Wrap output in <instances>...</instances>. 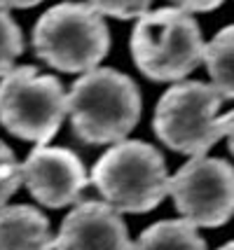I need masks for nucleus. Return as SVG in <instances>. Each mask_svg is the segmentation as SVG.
Listing matches in <instances>:
<instances>
[{"instance_id":"1","label":"nucleus","mask_w":234,"mask_h":250,"mask_svg":"<svg viewBox=\"0 0 234 250\" xmlns=\"http://www.w3.org/2000/svg\"><path fill=\"white\" fill-rule=\"evenodd\" d=\"M73 133L87 145L124 141L141 117V91L115 68H91L66 94Z\"/></svg>"},{"instance_id":"2","label":"nucleus","mask_w":234,"mask_h":250,"mask_svg":"<svg viewBox=\"0 0 234 250\" xmlns=\"http://www.w3.org/2000/svg\"><path fill=\"white\" fill-rule=\"evenodd\" d=\"M199 23L180 7H162L138 17L131 31V59L155 82H180L204 59Z\"/></svg>"},{"instance_id":"3","label":"nucleus","mask_w":234,"mask_h":250,"mask_svg":"<svg viewBox=\"0 0 234 250\" xmlns=\"http://www.w3.org/2000/svg\"><path fill=\"white\" fill-rule=\"evenodd\" d=\"M91 183L120 213H148L169 194L164 157L143 141H120L91 168Z\"/></svg>"},{"instance_id":"4","label":"nucleus","mask_w":234,"mask_h":250,"mask_svg":"<svg viewBox=\"0 0 234 250\" xmlns=\"http://www.w3.org/2000/svg\"><path fill=\"white\" fill-rule=\"evenodd\" d=\"M33 47L47 65L61 73H87L110 49L103 14L87 2H59L38 19Z\"/></svg>"},{"instance_id":"5","label":"nucleus","mask_w":234,"mask_h":250,"mask_svg":"<svg viewBox=\"0 0 234 250\" xmlns=\"http://www.w3.org/2000/svg\"><path fill=\"white\" fill-rule=\"evenodd\" d=\"M66 115V91L54 75L21 65L0 77V124L12 136L45 145L61 129Z\"/></svg>"},{"instance_id":"6","label":"nucleus","mask_w":234,"mask_h":250,"mask_svg":"<svg viewBox=\"0 0 234 250\" xmlns=\"http://www.w3.org/2000/svg\"><path fill=\"white\" fill-rule=\"evenodd\" d=\"M225 98L213 84L204 82H176L164 91L155 108L157 138L173 152L201 157L215 143L225 138L223 120L218 110Z\"/></svg>"},{"instance_id":"7","label":"nucleus","mask_w":234,"mask_h":250,"mask_svg":"<svg viewBox=\"0 0 234 250\" xmlns=\"http://www.w3.org/2000/svg\"><path fill=\"white\" fill-rule=\"evenodd\" d=\"M169 194L183 220L220 227L234 215V166L215 157H192L169 178Z\"/></svg>"},{"instance_id":"8","label":"nucleus","mask_w":234,"mask_h":250,"mask_svg":"<svg viewBox=\"0 0 234 250\" xmlns=\"http://www.w3.org/2000/svg\"><path fill=\"white\" fill-rule=\"evenodd\" d=\"M21 180L35 201L49 208L75 204L89 178L80 157L68 147L38 145L21 164Z\"/></svg>"},{"instance_id":"9","label":"nucleus","mask_w":234,"mask_h":250,"mask_svg":"<svg viewBox=\"0 0 234 250\" xmlns=\"http://www.w3.org/2000/svg\"><path fill=\"white\" fill-rule=\"evenodd\" d=\"M131 246L120 210L106 201L78 204L54 239V250H131Z\"/></svg>"},{"instance_id":"10","label":"nucleus","mask_w":234,"mask_h":250,"mask_svg":"<svg viewBox=\"0 0 234 250\" xmlns=\"http://www.w3.org/2000/svg\"><path fill=\"white\" fill-rule=\"evenodd\" d=\"M47 218L33 206H0V250H52Z\"/></svg>"},{"instance_id":"11","label":"nucleus","mask_w":234,"mask_h":250,"mask_svg":"<svg viewBox=\"0 0 234 250\" xmlns=\"http://www.w3.org/2000/svg\"><path fill=\"white\" fill-rule=\"evenodd\" d=\"M131 250H206V243L188 220H162L145 229Z\"/></svg>"},{"instance_id":"12","label":"nucleus","mask_w":234,"mask_h":250,"mask_svg":"<svg viewBox=\"0 0 234 250\" xmlns=\"http://www.w3.org/2000/svg\"><path fill=\"white\" fill-rule=\"evenodd\" d=\"M201 61L206 63L215 91L223 98H234V23L225 26L211 42L204 44Z\"/></svg>"},{"instance_id":"13","label":"nucleus","mask_w":234,"mask_h":250,"mask_svg":"<svg viewBox=\"0 0 234 250\" xmlns=\"http://www.w3.org/2000/svg\"><path fill=\"white\" fill-rule=\"evenodd\" d=\"M23 52V35L7 7L0 5V77L7 75Z\"/></svg>"},{"instance_id":"14","label":"nucleus","mask_w":234,"mask_h":250,"mask_svg":"<svg viewBox=\"0 0 234 250\" xmlns=\"http://www.w3.org/2000/svg\"><path fill=\"white\" fill-rule=\"evenodd\" d=\"M21 164L17 162L10 147L0 141V206L7 204V199L21 187Z\"/></svg>"},{"instance_id":"15","label":"nucleus","mask_w":234,"mask_h":250,"mask_svg":"<svg viewBox=\"0 0 234 250\" xmlns=\"http://www.w3.org/2000/svg\"><path fill=\"white\" fill-rule=\"evenodd\" d=\"M89 5L115 19H138L150 10L152 0H89Z\"/></svg>"},{"instance_id":"16","label":"nucleus","mask_w":234,"mask_h":250,"mask_svg":"<svg viewBox=\"0 0 234 250\" xmlns=\"http://www.w3.org/2000/svg\"><path fill=\"white\" fill-rule=\"evenodd\" d=\"M171 2L185 12H211L220 7L225 0H171Z\"/></svg>"},{"instance_id":"17","label":"nucleus","mask_w":234,"mask_h":250,"mask_svg":"<svg viewBox=\"0 0 234 250\" xmlns=\"http://www.w3.org/2000/svg\"><path fill=\"white\" fill-rule=\"evenodd\" d=\"M220 120H223L225 138L230 141V152L234 154V110H232V112H227V115H223Z\"/></svg>"},{"instance_id":"18","label":"nucleus","mask_w":234,"mask_h":250,"mask_svg":"<svg viewBox=\"0 0 234 250\" xmlns=\"http://www.w3.org/2000/svg\"><path fill=\"white\" fill-rule=\"evenodd\" d=\"M40 2L43 0H0L2 7H17V10H28V7H35Z\"/></svg>"},{"instance_id":"19","label":"nucleus","mask_w":234,"mask_h":250,"mask_svg":"<svg viewBox=\"0 0 234 250\" xmlns=\"http://www.w3.org/2000/svg\"><path fill=\"white\" fill-rule=\"evenodd\" d=\"M218 250H234V241H230V243H225L223 248H218Z\"/></svg>"}]
</instances>
